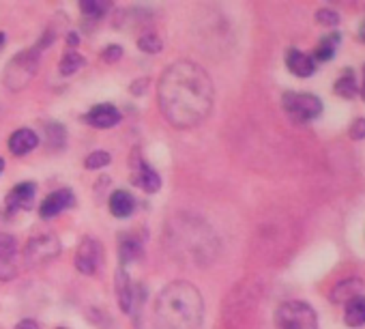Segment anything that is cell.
<instances>
[{
  "label": "cell",
  "mask_w": 365,
  "mask_h": 329,
  "mask_svg": "<svg viewBox=\"0 0 365 329\" xmlns=\"http://www.w3.org/2000/svg\"><path fill=\"white\" fill-rule=\"evenodd\" d=\"M213 80L198 63H172L157 86V99L170 125L187 129L202 123L213 108Z\"/></svg>",
  "instance_id": "obj_1"
},
{
  "label": "cell",
  "mask_w": 365,
  "mask_h": 329,
  "mask_svg": "<svg viewBox=\"0 0 365 329\" xmlns=\"http://www.w3.org/2000/svg\"><path fill=\"white\" fill-rule=\"evenodd\" d=\"M205 301L200 290L190 282L168 284L155 303L157 329H200Z\"/></svg>",
  "instance_id": "obj_2"
},
{
  "label": "cell",
  "mask_w": 365,
  "mask_h": 329,
  "mask_svg": "<svg viewBox=\"0 0 365 329\" xmlns=\"http://www.w3.org/2000/svg\"><path fill=\"white\" fill-rule=\"evenodd\" d=\"M275 325L277 329H318V314L307 301L290 299L275 310Z\"/></svg>",
  "instance_id": "obj_3"
},
{
  "label": "cell",
  "mask_w": 365,
  "mask_h": 329,
  "mask_svg": "<svg viewBox=\"0 0 365 329\" xmlns=\"http://www.w3.org/2000/svg\"><path fill=\"white\" fill-rule=\"evenodd\" d=\"M282 108L294 123H312L322 114V99L314 93L288 91L282 95Z\"/></svg>",
  "instance_id": "obj_4"
},
{
  "label": "cell",
  "mask_w": 365,
  "mask_h": 329,
  "mask_svg": "<svg viewBox=\"0 0 365 329\" xmlns=\"http://www.w3.org/2000/svg\"><path fill=\"white\" fill-rule=\"evenodd\" d=\"M37 67H39V52L26 50L9 63V67L3 74V82L11 91H20L33 80V76L37 74Z\"/></svg>",
  "instance_id": "obj_5"
},
{
  "label": "cell",
  "mask_w": 365,
  "mask_h": 329,
  "mask_svg": "<svg viewBox=\"0 0 365 329\" xmlns=\"http://www.w3.org/2000/svg\"><path fill=\"white\" fill-rule=\"evenodd\" d=\"M61 254V243L54 235H39L33 237L24 250V263L26 267H41L56 258Z\"/></svg>",
  "instance_id": "obj_6"
},
{
  "label": "cell",
  "mask_w": 365,
  "mask_h": 329,
  "mask_svg": "<svg viewBox=\"0 0 365 329\" xmlns=\"http://www.w3.org/2000/svg\"><path fill=\"white\" fill-rule=\"evenodd\" d=\"M103 258V248L95 237H84L76 252V269L84 275H93Z\"/></svg>",
  "instance_id": "obj_7"
},
{
  "label": "cell",
  "mask_w": 365,
  "mask_h": 329,
  "mask_svg": "<svg viewBox=\"0 0 365 329\" xmlns=\"http://www.w3.org/2000/svg\"><path fill=\"white\" fill-rule=\"evenodd\" d=\"M76 205V196L69 188H63V190H56L52 194H48L41 205H39V216L43 220H50V218H56L61 216L63 211L71 209Z\"/></svg>",
  "instance_id": "obj_8"
},
{
  "label": "cell",
  "mask_w": 365,
  "mask_h": 329,
  "mask_svg": "<svg viewBox=\"0 0 365 329\" xmlns=\"http://www.w3.org/2000/svg\"><path fill=\"white\" fill-rule=\"evenodd\" d=\"M123 114L116 106L112 103H97L84 114V123L95 127V129H110L120 123Z\"/></svg>",
  "instance_id": "obj_9"
},
{
  "label": "cell",
  "mask_w": 365,
  "mask_h": 329,
  "mask_svg": "<svg viewBox=\"0 0 365 329\" xmlns=\"http://www.w3.org/2000/svg\"><path fill=\"white\" fill-rule=\"evenodd\" d=\"M18 275V243L11 235H0V280Z\"/></svg>",
  "instance_id": "obj_10"
},
{
  "label": "cell",
  "mask_w": 365,
  "mask_h": 329,
  "mask_svg": "<svg viewBox=\"0 0 365 329\" xmlns=\"http://www.w3.org/2000/svg\"><path fill=\"white\" fill-rule=\"evenodd\" d=\"M284 63H286V69L297 78H312L316 74V67H318L314 56L299 50V48H288L286 56H284Z\"/></svg>",
  "instance_id": "obj_11"
},
{
  "label": "cell",
  "mask_w": 365,
  "mask_h": 329,
  "mask_svg": "<svg viewBox=\"0 0 365 329\" xmlns=\"http://www.w3.org/2000/svg\"><path fill=\"white\" fill-rule=\"evenodd\" d=\"M35 183L26 181V183H18L5 198V207H7V213L14 216L16 211H22V209H31L33 201H35Z\"/></svg>",
  "instance_id": "obj_12"
},
{
  "label": "cell",
  "mask_w": 365,
  "mask_h": 329,
  "mask_svg": "<svg viewBox=\"0 0 365 329\" xmlns=\"http://www.w3.org/2000/svg\"><path fill=\"white\" fill-rule=\"evenodd\" d=\"M39 144V136L29 129V127H22V129H16L11 136H9V151L18 157L31 153L33 148H37Z\"/></svg>",
  "instance_id": "obj_13"
},
{
  "label": "cell",
  "mask_w": 365,
  "mask_h": 329,
  "mask_svg": "<svg viewBox=\"0 0 365 329\" xmlns=\"http://www.w3.org/2000/svg\"><path fill=\"white\" fill-rule=\"evenodd\" d=\"M361 290H363V282H361L359 278H346V280L337 282V284L331 288L329 299H331L333 303H346V301H350L352 297L361 295Z\"/></svg>",
  "instance_id": "obj_14"
},
{
  "label": "cell",
  "mask_w": 365,
  "mask_h": 329,
  "mask_svg": "<svg viewBox=\"0 0 365 329\" xmlns=\"http://www.w3.org/2000/svg\"><path fill=\"white\" fill-rule=\"evenodd\" d=\"M344 323L352 329H359L365 325V295L363 293L344 303Z\"/></svg>",
  "instance_id": "obj_15"
},
{
  "label": "cell",
  "mask_w": 365,
  "mask_h": 329,
  "mask_svg": "<svg viewBox=\"0 0 365 329\" xmlns=\"http://www.w3.org/2000/svg\"><path fill=\"white\" fill-rule=\"evenodd\" d=\"M133 183L138 188H142L144 192L153 194L161 188V177L155 173V168H150L146 161H138V168H135V175H133Z\"/></svg>",
  "instance_id": "obj_16"
},
{
  "label": "cell",
  "mask_w": 365,
  "mask_h": 329,
  "mask_svg": "<svg viewBox=\"0 0 365 329\" xmlns=\"http://www.w3.org/2000/svg\"><path fill=\"white\" fill-rule=\"evenodd\" d=\"M133 211H135V198H133L131 192H127V190H116V192L110 196V213H112L114 218L125 220V218H129Z\"/></svg>",
  "instance_id": "obj_17"
},
{
  "label": "cell",
  "mask_w": 365,
  "mask_h": 329,
  "mask_svg": "<svg viewBox=\"0 0 365 329\" xmlns=\"http://www.w3.org/2000/svg\"><path fill=\"white\" fill-rule=\"evenodd\" d=\"M116 295H118V305L123 312L131 314L133 312V297H135V286L131 284L129 275L120 269L116 275Z\"/></svg>",
  "instance_id": "obj_18"
},
{
  "label": "cell",
  "mask_w": 365,
  "mask_h": 329,
  "mask_svg": "<svg viewBox=\"0 0 365 329\" xmlns=\"http://www.w3.org/2000/svg\"><path fill=\"white\" fill-rule=\"evenodd\" d=\"M339 44H341V33H329V35H324L318 41V46L314 48V54H312L314 61L316 63H329V61H333Z\"/></svg>",
  "instance_id": "obj_19"
},
{
  "label": "cell",
  "mask_w": 365,
  "mask_h": 329,
  "mask_svg": "<svg viewBox=\"0 0 365 329\" xmlns=\"http://www.w3.org/2000/svg\"><path fill=\"white\" fill-rule=\"evenodd\" d=\"M333 93L339 95L341 99H354L359 95V84H356V76H354V69L346 67L337 80L333 82Z\"/></svg>",
  "instance_id": "obj_20"
},
{
  "label": "cell",
  "mask_w": 365,
  "mask_h": 329,
  "mask_svg": "<svg viewBox=\"0 0 365 329\" xmlns=\"http://www.w3.org/2000/svg\"><path fill=\"white\" fill-rule=\"evenodd\" d=\"M144 254V248H142V241L133 235H125L120 239V246H118V256H120V265H129L138 258H142Z\"/></svg>",
  "instance_id": "obj_21"
},
{
  "label": "cell",
  "mask_w": 365,
  "mask_h": 329,
  "mask_svg": "<svg viewBox=\"0 0 365 329\" xmlns=\"http://www.w3.org/2000/svg\"><path fill=\"white\" fill-rule=\"evenodd\" d=\"M82 67H84V56L80 52H76V50H67L63 54V59H61V65H58V69H61L63 76H73Z\"/></svg>",
  "instance_id": "obj_22"
},
{
  "label": "cell",
  "mask_w": 365,
  "mask_h": 329,
  "mask_svg": "<svg viewBox=\"0 0 365 329\" xmlns=\"http://www.w3.org/2000/svg\"><path fill=\"white\" fill-rule=\"evenodd\" d=\"M110 3L106 0H82L80 3V11L86 16V18H93V20H101L108 11H110Z\"/></svg>",
  "instance_id": "obj_23"
},
{
  "label": "cell",
  "mask_w": 365,
  "mask_h": 329,
  "mask_svg": "<svg viewBox=\"0 0 365 329\" xmlns=\"http://www.w3.org/2000/svg\"><path fill=\"white\" fill-rule=\"evenodd\" d=\"M138 48H140L142 52H146V54H157V52H161L163 41H161V37L155 35V33H144V35L138 39Z\"/></svg>",
  "instance_id": "obj_24"
},
{
  "label": "cell",
  "mask_w": 365,
  "mask_h": 329,
  "mask_svg": "<svg viewBox=\"0 0 365 329\" xmlns=\"http://www.w3.org/2000/svg\"><path fill=\"white\" fill-rule=\"evenodd\" d=\"M112 161V155L108 151H93L86 159H84V166L88 171H99V168H106L108 163Z\"/></svg>",
  "instance_id": "obj_25"
},
{
  "label": "cell",
  "mask_w": 365,
  "mask_h": 329,
  "mask_svg": "<svg viewBox=\"0 0 365 329\" xmlns=\"http://www.w3.org/2000/svg\"><path fill=\"white\" fill-rule=\"evenodd\" d=\"M316 22L322 24V26H337L341 22V16L337 11H333V9H329V7H322V9L316 11Z\"/></svg>",
  "instance_id": "obj_26"
},
{
  "label": "cell",
  "mask_w": 365,
  "mask_h": 329,
  "mask_svg": "<svg viewBox=\"0 0 365 329\" xmlns=\"http://www.w3.org/2000/svg\"><path fill=\"white\" fill-rule=\"evenodd\" d=\"M348 133H350L352 140H365V116L354 118L350 129H348Z\"/></svg>",
  "instance_id": "obj_27"
},
{
  "label": "cell",
  "mask_w": 365,
  "mask_h": 329,
  "mask_svg": "<svg viewBox=\"0 0 365 329\" xmlns=\"http://www.w3.org/2000/svg\"><path fill=\"white\" fill-rule=\"evenodd\" d=\"M120 56H123V48L120 46H108L101 52V59L106 63H116V61H120Z\"/></svg>",
  "instance_id": "obj_28"
},
{
  "label": "cell",
  "mask_w": 365,
  "mask_h": 329,
  "mask_svg": "<svg viewBox=\"0 0 365 329\" xmlns=\"http://www.w3.org/2000/svg\"><path fill=\"white\" fill-rule=\"evenodd\" d=\"M16 329H41V327H39V323H37V320H33V318H24V320H20V323L16 325Z\"/></svg>",
  "instance_id": "obj_29"
},
{
  "label": "cell",
  "mask_w": 365,
  "mask_h": 329,
  "mask_svg": "<svg viewBox=\"0 0 365 329\" xmlns=\"http://www.w3.org/2000/svg\"><path fill=\"white\" fill-rule=\"evenodd\" d=\"M146 84H148V80H146V78H144V80H135V82L131 84V93H133V95L144 93V91H146Z\"/></svg>",
  "instance_id": "obj_30"
},
{
  "label": "cell",
  "mask_w": 365,
  "mask_h": 329,
  "mask_svg": "<svg viewBox=\"0 0 365 329\" xmlns=\"http://www.w3.org/2000/svg\"><path fill=\"white\" fill-rule=\"evenodd\" d=\"M80 44V37H78V33H69V37H67V46L69 48H76Z\"/></svg>",
  "instance_id": "obj_31"
},
{
  "label": "cell",
  "mask_w": 365,
  "mask_h": 329,
  "mask_svg": "<svg viewBox=\"0 0 365 329\" xmlns=\"http://www.w3.org/2000/svg\"><path fill=\"white\" fill-rule=\"evenodd\" d=\"M356 39H359L361 44H365V18H363V22H361V26H359V33H356Z\"/></svg>",
  "instance_id": "obj_32"
},
{
  "label": "cell",
  "mask_w": 365,
  "mask_h": 329,
  "mask_svg": "<svg viewBox=\"0 0 365 329\" xmlns=\"http://www.w3.org/2000/svg\"><path fill=\"white\" fill-rule=\"evenodd\" d=\"M359 95H361V99L365 101V65H363V82H361V86H359Z\"/></svg>",
  "instance_id": "obj_33"
},
{
  "label": "cell",
  "mask_w": 365,
  "mask_h": 329,
  "mask_svg": "<svg viewBox=\"0 0 365 329\" xmlns=\"http://www.w3.org/2000/svg\"><path fill=\"white\" fill-rule=\"evenodd\" d=\"M3 173H5V159L0 157V175H3Z\"/></svg>",
  "instance_id": "obj_34"
},
{
  "label": "cell",
  "mask_w": 365,
  "mask_h": 329,
  "mask_svg": "<svg viewBox=\"0 0 365 329\" xmlns=\"http://www.w3.org/2000/svg\"><path fill=\"white\" fill-rule=\"evenodd\" d=\"M5 41H7V35H5V33H0V48H3Z\"/></svg>",
  "instance_id": "obj_35"
},
{
  "label": "cell",
  "mask_w": 365,
  "mask_h": 329,
  "mask_svg": "<svg viewBox=\"0 0 365 329\" xmlns=\"http://www.w3.org/2000/svg\"><path fill=\"white\" fill-rule=\"evenodd\" d=\"M58 329H65V327H58Z\"/></svg>",
  "instance_id": "obj_36"
}]
</instances>
